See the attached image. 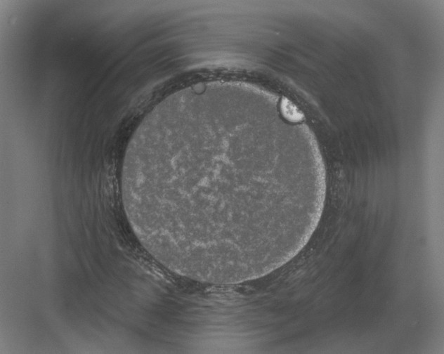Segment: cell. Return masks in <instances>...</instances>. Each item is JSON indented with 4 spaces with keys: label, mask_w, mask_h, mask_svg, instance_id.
I'll return each mask as SVG.
<instances>
[{
    "label": "cell",
    "mask_w": 444,
    "mask_h": 354,
    "mask_svg": "<svg viewBox=\"0 0 444 354\" xmlns=\"http://www.w3.org/2000/svg\"><path fill=\"white\" fill-rule=\"evenodd\" d=\"M283 114L286 119L291 122H299L302 120V115L296 109V106L287 99H284L281 105Z\"/></svg>",
    "instance_id": "obj_1"
}]
</instances>
